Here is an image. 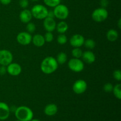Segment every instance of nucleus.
Returning a JSON list of instances; mask_svg holds the SVG:
<instances>
[{
  "label": "nucleus",
  "mask_w": 121,
  "mask_h": 121,
  "mask_svg": "<svg viewBox=\"0 0 121 121\" xmlns=\"http://www.w3.org/2000/svg\"><path fill=\"white\" fill-rule=\"evenodd\" d=\"M58 64L56 59L52 56L44 58L42 60L40 65L41 70L46 74H50L54 73L58 68Z\"/></svg>",
  "instance_id": "nucleus-1"
},
{
  "label": "nucleus",
  "mask_w": 121,
  "mask_h": 121,
  "mask_svg": "<svg viewBox=\"0 0 121 121\" xmlns=\"http://www.w3.org/2000/svg\"><path fill=\"white\" fill-rule=\"evenodd\" d=\"M14 113L17 119L21 121H30L34 116L33 111L26 106L17 108Z\"/></svg>",
  "instance_id": "nucleus-2"
},
{
  "label": "nucleus",
  "mask_w": 121,
  "mask_h": 121,
  "mask_svg": "<svg viewBox=\"0 0 121 121\" xmlns=\"http://www.w3.org/2000/svg\"><path fill=\"white\" fill-rule=\"evenodd\" d=\"M48 11L47 8L43 5L36 4L33 6L31 12L33 17L37 20H44L47 17Z\"/></svg>",
  "instance_id": "nucleus-3"
},
{
  "label": "nucleus",
  "mask_w": 121,
  "mask_h": 121,
  "mask_svg": "<svg viewBox=\"0 0 121 121\" xmlns=\"http://www.w3.org/2000/svg\"><path fill=\"white\" fill-rule=\"evenodd\" d=\"M54 17L61 20H66L69 15V10L67 6L59 4L54 8Z\"/></svg>",
  "instance_id": "nucleus-4"
},
{
  "label": "nucleus",
  "mask_w": 121,
  "mask_h": 121,
  "mask_svg": "<svg viewBox=\"0 0 121 121\" xmlns=\"http://www.w3.org/2000/svg\"><path fill=\"white\" fill-rule=\"evenodd\" d=\"M108 17V11L106 8H98L95 9L92 14V18L95 22H100L106 20Z\"/></svg>",
  "instance_id": "nucleus-5"
},
{
  "label": "nucleus",
  "mask_w": 121,
  "mask_h": 121,
  "mask_svg": "<svg viewBox=\"0 0 121 121\" xmlns=\"http://www.w3.org/2000/svg\"><path fill=\"white\" fill-rule=\"evenodd\" d=\"M68 67L73 72L79 73L83 71L85 66L82 60L77 58H73L69 61Z\"/></svg>",
  "instance_id": "nucleus-6"
},
{
  "label": "nucleus",
  "mask_w": 121,
  "mask_h": 121,
  "mask_svg": "<svg viewBox=\"0 0 121 121\" xmlns=\"http://www.w3.org/2000/svg\"><path fill=\"white\" fill-rule=\"evenodd\" d=\"M13 56L11 52L8 50L3 49L0 50V65L7 66L12 63Z\"/></svg>",
  "instance_id": "nucleus-7"
},
{
  "label": "nucleus",
  "mask_w": 121,
  "mask_h": 121,
  "mask_svg": "<svg viewBox=\"0 0 121 121\" xmlns=\"http://www.w3.org/2000/svg\"><path fill=\"white\" fill-rule=\"evenodd\" d=\"M87 87V83L82 79L76 80L73 85V91L78 95H81L85 93Z\"/></svg>",
  "instance_id": "nucleus-8"
},
{
  "label": "nucleus",
  "mask_w": 121,
  "mask_h": 121,
  "mask_svg": "<svg viewBox=\"0 0 121 121\" xmlns=\"http://www.w3.org/2000/svg\"><path fill=\"white\" fill-rule=\"evenodd\" d=\"M32 40V36L30 33L28 32L22 31L18 33L17 36V41L22 46L28 45Z\"/></svg>",
  "instance_id": "nucleus-9"
},
{
  "label": "nucleus",
  "mask_w": 121,
  "mask_h": 121,
  "mask_svg": "<svg viewBox=\"0 0 121 121\" xmlns=\"http://www.w3.org/2000/svg\"><path fill=\"white\" fill-rule=\"evenodd\" d=\"M85 38L81 34H76L72 35L70 39V44L74 48H80L84 44Z\"/></svg>",
  "instance_id": "nucleus-10"
},
{
  "label": "nucleus",
  "mask_w": 121,
  "mask_h": 121,
  "mask_svg": "<svg viewBox=\"0 0 121 121\" xmlns=\"http://www.w3.org/2000/svg\"><path fill=\"white\" fill-rule=\"evenodd\" d=\"M7 72L13 76H18L22 72V68L19 64L17 63H11L7 66Z\"/></svg>",
  "instance_id": "nucleus-11"
},
{
  "label": "nucleus",
  "mask_w": 121,
  "mask_h": 121,
  "mask_svg": "<svg viewBox=\"0 0 121 121\" xmlns=\"http://www.w3.org/2000/svg\"><path fill=\"white\" fill-rule=\"evenodd\" d=\"M56 22L53 18L46 17L44 19L43 27L48 32H53L56 28Z\"/></svg>",
  "instance_id": "nucleus-12"
},
{
  "label": "nucleus",
  "mask_w": 121,
  "mask_h": 121,
  "mask_svg": "<svg viewBox=\"0 0 121 121\" xmlns=\"http://www.w3.org/2000/svg\"><path fill=\"white\" fill-rule=\"evenodd\" d=\"M10 114L9 107L6 103L0 102V120L4 121L9 117Z\"/></svg>",
  "instance_id": "nucleus-13"
},
{
  "label": "nucleus",
  "mask_w": 121,
  "mask_h": 121,
  "mask_svg": "<svg viewBox=\"0 0 121 121\" xmlns=\"http://www.w3.org/2000/svg\"><path fill=\"white\" fill-rule=\"evenodd\" d=\"M19 17L21 22L24 24H27L28 22H30L31 20H32L33 15L31 11L26 8L20 12Z\"/></svg>",
  "instance_id": "nucleus-14"
},
{
  "label": "nucleus",
  "mask_w": 121,
  "mask_h": 121,
  "mask_svg": "<svg viewBox=\"0 0 121 121\" xmlns=\"http://www.w3.org/2000/svg\"><path fill=\"white\" fill-rule=\"evenodd\" d=\"M82 58L83 61L88 64L93 63L96 60L95 54L91 51H86L85 52H83Z\"/></svg>",
  "instance_id": "nucleus-15"
},
{
  "label": "nucleus",
  "mask_w": 121,
  "mask_h": 121,
  "mask_svg": "<svg viewBox=\"0 0 121 121\" xmlns=\"http://www.w3.org/2000/svg\"><path fill=\"white\" fill-rule=\"evenodd\" d=\"M58 111V108L56 105L54 104H50L46 105L44 109L45 114L49 117L55 115Z\"/></svg>",
  "instance_id": "nucleus-16"
},
{
  "label": "nucleus",
  "mask_w": 121,
  "mask_h": 121,
  "mask_svg": "<svg viewBox=\"0 0 121 121\" xmlns=\"http://www.w3.org/2000/svg\"><path fill=\"white\" fill-rule=\"evenodd\" d=\"M31 41L33 42V44L37 47H42L46 43L43 35L39 34H35L34 36L32 37Z\"/></svg>",
  "instance_id": "nucleus-17"
},
{
  "label": "nucleus",
  "mask_w": 121,
  "mask_h": 121,
  "mask_svg": "<svg viewBox=\"0 0 121 121\" xmlns=\"http://www.w3.org/2000/svg\"><path fill=\"white\" fill-rule=\"evenodd\" d=\"M119 34L118 31L114 29H111L108 31L106 33V38L108 40L111 42H114L118 39Z\"/></svg>",
  "instance_id": "nucleus-18"
},
{
  "label": "nucleus",
  "mask_w": 121,
  "mask_h": 121,
  "mask_svg": "<svg viewBox=\"0 0 121 121\" xmlns=\"http://www.w3.org/2000/svg\"><path fill=\"white\" fill-rule=\"evenodd\" d=\"M68 28V24L65 21H62L59 22L57 24H56V29L59 34H65L67 31Z\"/></svg>",
  "instance_id": "nucleus-19"
},
{
  "label": "nucleus",
  "mask_w": 121,
  "mask_h": 121,
  "mask_svg": "<svg viewBox=\"0 0 121 121\" xmlns=\"http://www.w3.org/2000/svg\"><path fill=\"white\" fill-rule=\"evenodd\" d=\"M67 54L64 52H60L58 54L57 56L56 60L58 64H60V65H63V64L65 63L67 61Z\"/></svg>",
  "instance_id": "nucleus-20"
},
{
  "label": "nucleus",
  "mask_w": 121,
  "mask_h": 121,
  "mask_svg": "<svg viewBox=\"0 0 121 121\" xmlns=\"http://www.w3.org/2000/svg\"><path fill=\"white\" fill-rule=\"evenodd\" d=\"M113 93L115 96L120 100L121 99V84H117L113 87Z\"/></svg>",
  "instance_id": "nucleus-21"
},
{
  "label": "nucleus",
  "mask_w": 121,
  "mask_h": 121,
  "mask_svg": "<svg viewBox=\"0 0 121 121\" xmlns=\"http://www.w3.org/2000/svg\"><path fill=\"white\" fill-rule=\"evenodd\" d=\"M44 3L47 6L52 8H54L56 6L60 4L61 0H43Z\"/></svg>",
  "instance_id": "nucleus-22"
},
{
  "label": "nucleus",
  "mask_w": 121,
  "mask_h": 121,
  "mask_svg": "<svg viewBox=\"0 0 121 121\" xmlns=\"http://www.w3.org/2000/svg\"><path fill=\"white\" fill-rule=\"evenodd\" d=\"M85 47L88 49H93L96 46V43L92 39H87V40H85L84 42V44Z\"/></svg>",
  "instance_id": "nucleus-23"
},
{
  "label": "nucleus",
  "mask_w": 121,
  "mask_h": 121,
  "mask_svg": "<svg viewBox=\"0 0 121 121\" xmlns=\"http://www.w3.org/2000/svg\"><path fill=\"white\" fill-rule=\"evenodd\" d=\"M83 52L80 48H74L72 51V54L73 56V58H77V59H80L82 57Z\"/></svg>",
  "instance_id": "nucleus-24"
},
{
  "label": "nucleus",
  "mask_w": 121,
  "mask_h": 121,
  "mask_svg": "<svg viewBox=\"0 0 121 121\" xmlns=\"http://www.w3.org/2000/svg\"><path fill=\"white\" fill-rule=\"evenodd\" d=\"M57 41L59 44L63 45L67 42V38L65 34H60V35H58Z\"/></svg>",
  "instance_id": "nucleus-25"
},
{
  "label": "nucleus",
  "mask_w": 121,
  "mask_h": 121,
  "mask_svg": "<svg viewBox=\"0 0 121 121\" xmlns=\"http://www.w3.org/2000/svg\"><path fill=\"white\" fill-rule=\"evenodd\" d=\"M26 30H27V32L30 34L34 33L36 30V26H35V24L33 23V22H28L27 24V26H26Z\"/></svg>",
  "instance_id": "nucleus-26"
},
{
  "label": "nucleus",
  "mask_w": 121,
  "mask_h": 121,
  "mask_svg": "<svg viewBox=\"0 0 121 121\" xmlns=\"http://www.w3.org/2000/svg\"><path fill=\"white\" fill-rule=\"evenodd\" d=\"M44 40L46 42L50 43L53 41V39H54V35H53L52 32L47 31L45 34V35H44Z\"/></svg>",
  "instance_id": "nucleus-27"
},
{
  "label": "nucleus",
  "mask_w": 121,
  "mask_h": 121,
  "mask_svg": "<svg viewBox=\"0 0 121 121\" xmlns=\"http://www.w3.org/2000/svg\"><path fill=\"white\" fill-rule=\"evenodd\" d=\"M113 85L111 83H107L104 86V90L105 92H111L113 90Z\"/></svg>",
  "instance_id": "nucleus-28"
},
{
  "label": "nucleus",
  "mask_w": 121,
  "mask_h": 121,
  "mask_svg": "<svg viewBox=\"0 0 121 121\" xmlns=\"http://www.w3.org/2000/svg\"><path fill=\"white\" fill-rule=\"evenodd\" d=\"M113 76L115 80L117 81H121V72L120 70H116L113 72Z\"/></svg>",
  "instance_id": "nucleus-29"
},
{
  "label": "nucleus",
  "mask_w": 121,
  "mask_h": 121,
  "mask_svg": "<svg viewBox=\"0 0 121 121\" xmlns=\"http://www.w3.org/2000/svg\"><path fill=\"white\" fill-rule=\"evenodd\" d=\"M19 5L23 9H26L29 5V1L28 0H20Z\"/></svg>",
  "instance_id": "nucleus-30"
},
{
  "label": "nucleus",
  "mask_w": 121,
  "mask_h": 121,
  "mask_svg": "<svg viewBox=\"0 0 121 121\" xmlns=\"http://www.w3.org/2000/svg\"><path fill=\"white\" fill-rule=\"evenodd\" d=\"M100 5L102 8H106L109 5V1L108 0H100Z\"/></svg>",
  "instance_id": "nucleus-31"
},
{
  "label": "nucleus",
  "mask_w": 121,
  "mask_h": 121,
  "mask_svg": "<svg viewBox=\"0 0 121 121\" xmlns=\"http://www.w3.org/2000/svg\"><path fill=\"white\" fill-rule=\"evenodd\" d=\"M7 72V67H6V66H0V75H4Z\"/></svg>",
  "instance_id": "nucleus-32"
},
{
  "label": "nucleus",
  "mask_w": 121,
  "mask_h": 121,
  "mask_svg": "<svg viewBox=\"0 0 121 121\" xmlns=\"http://www.w3.org/2000/svg\"><path fill=\"white\" fill-rule=\"evenodd\" d=\"M47 17L53 18H54V12H53V11H52V10L48 11V13H47Z\"/></svg>",
  "instance_id": "nucleus-33"
},
{
  "label": "nucleus",
  "mask_w": 121,
  "mask_h": 121,
  "mask_svg": "<svg viewBox=\"0 0 121 121\" xmlns=\"http://www.w3.org/2000/svg\"><path fill=\"white\" fill-rule=\"evenodd\" d=\"M12 0H0V2H1L2 4L5 5H7L9 4L11 2Z\"/></svg>",
  "instance_id": "nucleus-34"
},
{
  "label": "nucleus",
  "mask_w": 121,
  "mask_h": 121,
  "mask_svg": "<svg viewBox=\"0 0 121 121\" xmlns=\"http://www.w3.org/2000/svg\"><path fill=\"white\" fill-rule=\"evenodd\" d=\"M118 27H119V28H121V19L120 18L119 20V21H118Z\"/></svg>",
  "instance_id": "nucleus-35"
},
{
  "label": "nucleus",
  "mask_w": 121,
  "mask_h": 121,
  "mask_svg": "<svg viewBox=\"0 0 121 121\" xmlns=\"http://www.w3.org/2000/svg\"><path fill=\"white\" fill-rule=\"evenodd\" d=\"M30 121H40L39 119H32Z\"/></svg>",
  "instance_id": "nucleus-36"
},
{
  "label": "nucleus",
  "mask_w": 121,
  "mask_h": 121,
  "mask_svg": "<svg viewBox=\"0 0 121 121\" xmlns=\"http://www.w3.org/2000/svg\"><path fill=\"white\" fill-rule=\"evenodd\" d=\"M30 1H34V2H35V1H39V0H30Z\"/></svg>",
  "instance_id": "nucleus-37"
},
{
  "label": "nucleus",
  "mask_w": 121,
  "mask_h": 121,
  "mask_svg": "<svg viewBox=\"0 0 121 121\" xmlns=\"http://www.w3.org/2000/svg\"><path fill=\"white\" fill-rule=\"evenodd\" d=\"M20 121V120H18V119H17V121Z\"/></svg>",
  "instance_id": "nucleus-38"
}]
</instances>
